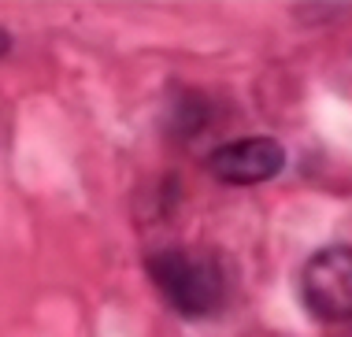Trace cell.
I'll return each mask as SVG.
<instances>
[{
  "mask_svg": "<svg viewBox=\"0 0 352 337\" xmlns=\"http://www.w3.org/2000/svg\"><path fill=\"white\" fill-rule=\"evenodd\" d=\"M148 274L156 282L160 296L175 312L189 315V319H204V315H215L223 307V296H226L223 274H219L212 259L197 252H182V248L156 252L148 259Z\"/></svg>",
  "mask_w": 352,
  "mask_h": 337,
  "instance_id": "obj_1",
  "label": "cell"
},
{
  "mask_svg": "<svg viewBox=\"0 0 352 337\" xmlns=\"http://www.w3.org/2000/svg\"><path fill=\"white\" fill-rule=\"evenodd\" d=\"M300 293L311 315L322 323H345L352 319V245L319 248L304 263Z\"/></svg>",
  "mask_w": 352,
  "mask_h": 337,
  "instance_id": "obj_2",
  "label": "cell"
},
{
  "mask_svg": "<svg viewBox=\"0 0 352 337\" xmlns=\"http://www.w3.org/2000/svg\"><path fill=\"white\" fill-rule=\"evenodd\" d=\"M285 152L274 138H237L208 156V171L226 186H256L282 171Z\"/></svg>",
  "mask_w": 352,
  "mask_h": 337,
  "instance_id": "obj_3",
  "label": "cell"
}]
</instances>
